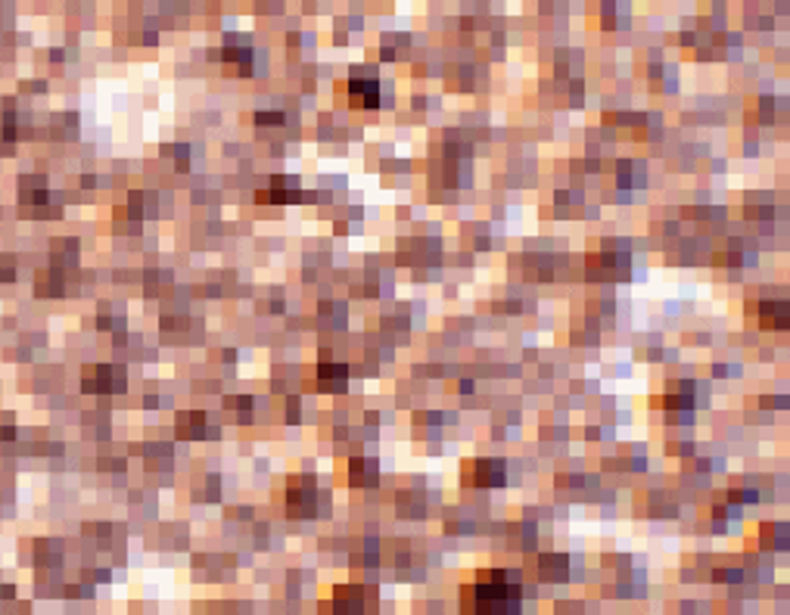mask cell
Masks as SVG:
<instances>
[{
  "label": "cell",
  "instance_id": "1",
  "mask_svg": "<svg viewBox=\"0 0 790 615\" xmlns=\"http://www.w3.org/2000/svg\"><path fill=\"white\" fill-rule=\"evenodd\" d=\"M473 594H476L473 609L479 612H514L520 606V587L514 581H504V572L498 575V581H492V572H483Z\"/></svg>",
  "mask_w": 790,
  "mask_h": 615
},
{
  "label": "cell",
  "instance_id": "2",
  "mask_svg": "<svg viewBox=\"0 0 790 615\" xmlns=\"http://www.w3.org/2000/svg\"><path fill=\"white\" fill-rule=\"evenodd\" d=\"M476 482L479 485H501L504 482V463H498V460H483V463H476Z\"/></svg>",
  "mask_w": 790,
  "mask_h": 615
},
{
  "label": "cell",
  "instance_id": "3",
  "mask_svg": "<svg viewBox=\"0 0 790 615\" xmlns=\"http://www.w3.org/2000/svg\"><path fill=\"white\" fill-rule=\"evenodd\" d=\"M355 93L361 97V103L370 109V106H376V99H380V84H376V81L355 78V81H351V97H355Z\"/></svg>",
  "mask_w": 790,
  "mask_h": 615
},
{
  "label": "cell",
  "instance_id": "4",
  "mask_svg": "<svg viewBox=\"0 0 790 615\" xmlns=\"http://www.w3.org/2000/svg\"><path fill=\"white\" fill-rule=\"evenodd\" d=\"M784 308H787V304H781V311H771V304L765 302L762 308H759V311H762V326H787V317H784Z\"/></svg>",
  "mask_w": 790,
  "mask_h": 615
},
{
  "label": "cell",
  "instance_id": "5",
  "mask_svg": "<svg viewBox=\"0 0 790 615\" xmlns=\"http://www.w3.org/2000/svg\"><path fill=\"white\" fill-rule=\"evenodd\" d=\"M256 121H258V124H280V121H283V112H258Z\"/></svg>",
  "mask_w": 790,
  "mask_h": 615
},
{
  "label": "cell",
  "instance_id": "6",
  "mask_svg": "<svg viewBox=\"0 0 790 615\" xmlns=\"http://www.w3.org/2000/svg\"><path fill=\"white\" fill-rule=\"evenodd\" d=\"M320 376H324V379H327V376L345 379V370H343V367H327V364H324V367H320Z\"/></svg>",
  "mask_w": 790,
  "mask_h": 615
}]
</instances>
